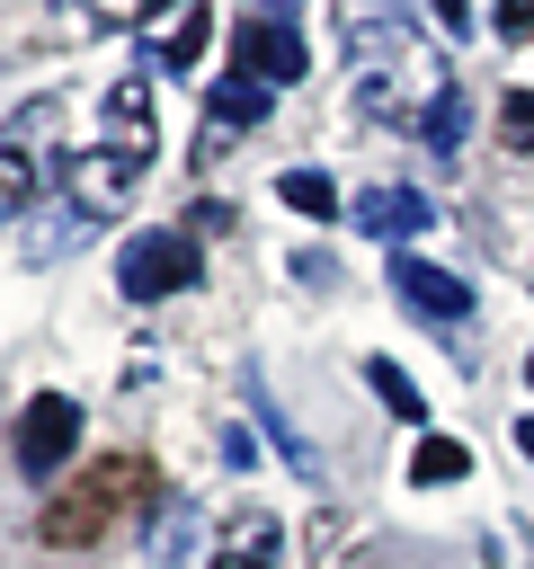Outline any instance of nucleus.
I'll use <instances>...</instances> for the list:
<instances>
[{
	"instance_id": "nucleus-1",
	"label": "nucleus",
	"mask_w": 534,
	"mask_h": 569,
	"mask_svg": "<svg viewBox=\"0 0 534 569\" xmlns=\"http://www.w3.org/2000/svg\"><path fill=\"white\" fill-rule=\"evenodd\" d=\"M347 62H356V116L374 124H418L427 98L445 89V62H418L409 27H347Z\"/></svg>"
},
{
	"instance_id": "nucleus-2",
	"label": "nucleus",
	"mask_w": 534,
	"mask_h": 569,
	"mask_svg": "<svg viewBox=\"0 0 534 569\" xmlns=\"http://www.w3.org/2000/svg\"><path fill=\"white\" fill-rule=\"evenodd\" d=\"M142 498H151V462H142V453H98V462L44 507V542H53V551H89V542H107Z\"/></svg>"
},
{
	"instance_id": "nucleus-3",
	"label": "nucleus",
	"mask_w": 534,
	"mask_h": 569,
	"mask_svg": "<svg viewBox=\"0 0 534 569\" xmlns=\"http://www.w3.org/2000/svg\"><path fill=\"white\" fill-rule=\"evenodd\" d=\"M205 276V258H196V231L178 222V231H134L125 249H116V284H125V302H169V293H187Z\"/></svg>"
},
{
	"instance_id": "nucleus-4",
	"label": "nucleus",
	"mask_w": 534,
	"mask_h": 569,
	"mask_svg": "<svg viewBox=\"0 0 534 569\" xmlns=\"http://www.w3.org/2000/svg\"><path fill=\"white\" fill-rule=\"evenodd\" d=\"M142 169H151V160H134V151H116V142H89V151L62 160V196H71L89 222H107V213H125V196L142 187Z\"/></svg>"
},
{
	"instance_id": "nucleus-5",
	"label": "nucleus",
	"mask_w": 534,
	"mask_h": 569,
	"mask_svg": "<svg viewBox=\"0 0 534 569\" xmlns=\"http://www.w3.org/2000/svg\"><path fill=\"white\" fill-rule=\"evenodd\" d=\"M303 36L285 18H240L231 27V80H258V89H294L303 80Z\"/></svg>"
},
{
	"instance_id": "nucleus-6",
	"label": "nucleus",
	"mask_w": 534,
	"mask_h": 569,
	"mask_svg": "<svg viewBox=\"0 0 534 569\" xmlns=\"http://www.w3.org/2000/svg\"><path fill=\"white\" fill-rule=\"evenodd\" d=\"M71 436H80V400L71 391H36L18 409V471L27 480H53L71 462Z\"/></svg>"
},
{
	"instance_id": "nucleus-7",
	"label": "nucleus",
	"mask_w": 534,
	"mask_h": 569,
	"mask_svg": "<svg viewBox=\"0 0 534 569\" xmlns=\"http://www.w3.org/2000/svg\"><path fill=\"white\" fill-rule=\"evenodd\" d=\"M392 293H400L418 320H463V311H472V284L445 276V267H427V258H392Z\"/></svg>"
},
{
	"instance_id": "nucleus-8",
	"label": "nucleus",
	"mask_w": 534,
	"mask_h": 569,
	"mask_svg": "<svg viewBox=\"0 0 534 569\" xmlns=\"http://www.w3.org/2000/svg\"><path fill=\"white\" fill-rule=\"evenodd\" d=\"M214 569H285V525L267 507H240L222 533H214Z\"/></svg>"
},
{
	"instance_id": "nucleus-9",
	"label": "nucleus",
	"mask_w": 534,
	"mask_h": 569,
	"mask_svg": "<svg viewBox=\"0 0 534 569\" xmlns=\"http://www.w3.org/2000/svg\"><path fill=\"white\" fill-rule=\"evenodd\" d=\"M427 213H436V204H427L418 187H365L347 222H356V231H374V240H409V231H427Z\"/></svg>"
},
{
	"instance_id": "nucleus-10",
	"label": "nucleus",
	"mask_w": 534,
	"mask_h": 569,
	"mask_svg": "<svg viewBox=\"0 0 534 569\" xmlns=\"http://www.w3.org/2000/svg\"><path fill=\"white\" fill-rule=\"evenodd\" d=\"M107 142L134 151V160H151L160 116H151V89H142V80H116V89H107Z\"/></svg>"
},
{
	"instance_id": "nucleus-11",
	"label": "nucleus",
	"mask_w": 534,
	"mask_h": 569,
	"mask_svg": "<svg viewBox=\"0 0 534 569\" xmlns=\"http://www.w3.org/2000/svg\"><path fill=\"white\" fill-rule=\"evenodd\" d=\"M267 116V89L258 80H214V98H205V142H222V133H240V124H258Z\"/></svg>"
},
{
	"instance_id": "nucleus-12",
	"label": "nucleus",
	"mask_w": 534,
	"mask_h": 569,
	"mask_svg": "<svg viewBox=\"0 0 534 569\" xmlns=\"http://www.w3.org/2000/svg\"><path fill=\"white\" fill-rule=\"evenodd\" d=\"M205 18H214L205 0H178V18L151 36V53H142V62H151V71H187V62H196V44H205Z\"/></svg>"
},
{
	"instance_id": "nucleus-13",
	"label": "nucleus",
	"mask_w": 534,
	"mask_h": 569,
	"mask_svg": "<svg viewBox=\"0 0 534 569\" xmlns=\"http://www.w3.org/2000/svg\"><path fill=\"white\" fill-rule=\"evenodd\" d=\"M463 124H472V107H463V89L445 80V89L427 98V116H418V142H427L436 160H454V151H463Z\"/></svg>"
},
{
	"instance_id": "nucleus-14",
	"label": "nucleus",
	"mask_w": 534,
	"mask_h": 569,
	"mask_svg": "<svg viewBox=\"0 0 534 569\" xmlns=\"http://www.w3.org/2000/svg\"><path fill=\"white\" fill-rule=\"evenodd\" d=\"M89 231H98V222H89V213H80V204H71V196H62V204H53V213H44V222H27V258H36V267H44V258H62V249H80V240H89Z\"/></svg>"
},
{
	"instance_id": "nucleus-15",
	"label": "nucleus",
	"mask_w": 534,
	"mask_h": 569,
	"mask_svg": "<svg viewBox=\"0 0 534 569\" xmlns=\"http://www.w3.org/2000/svg\"><path fill=\"white\" fill-rule=\"evenodd\" d=\"M365 382H374V400L392 409V418H409V427H427V391L392 365V356H365Z\"/></svg>"
},
{
	"instance_id": "nucleus-16",
	"label": "nucleus",
	"mask_w": 534,
	"mask_h": 569,
	"mask_svg": "<svg viewBox=\"0 0 534 569\" xmlns=\"http://www.w3.org/2000/svg\"><path fill=\"white\" fill-rule=\"evenodd\" d=\"M276 196H285L294 213H312V222H338V187H329V169H285Z\"/></svg>"
},
{
	"instance_id": "nucleus-17",
	"label": "nucleus",
	"mask_w": 534,
	"mask_h": 569,
	"mask_svg": "<svg viewBox=\"0 0 534 569\" xmlns=\"http://www.w3.org/2000/svg\"><path fill=\"white\" fill-rule=\"evenodd\" d=\"M187 551H196V507L169 498L160 507V533H151V569H187Z\"/></svg>"
},
{
	"instance_id": "nucleus-18",
	"label": "nucleus",
	"mask_w": 534,
	"mask_h": 569,
	"mask_svg": "<svg viewBox=\"0 0 534 569\" xmlns=\"http://www.w3.org/2000/svg\"><path fill=\"white\" fill-rule=\"evenodd\" d=\"M36 187H44V160H36V151H18V142H0V213H27V204H36Z\"/></svg>"
},
{
	"instance_id": "nucleus-19",
	"label": "nucleus",
	"mask_w": 534,
	"mask_h": 569,
	"mask_svg": "<svg viewBox=\"0 0 534 569\" xmlns=\"http://www.w3.org/2000/svg\"><path fill=\"white\" fill-rule=\"evenodd\" d=\"M472 471V453L454 445V436H418V453H409V480H463Z\"/></svg>"
},
{
	"instance_id": "nucleus-20",
	"label": "nucleus",
	"mask_w": 534,
	"mask_h": 569,
	"mask_svg": "<svg viewBox=\"0 0 534 569\" xmlns=\"http://www.w3.org/2000/svg\"><path fill=\"white\" fill-rule=\"evenodd\" d=\"M498 133H507V151H534V98H525V89L498 98Z\"/></svg>"
},
{
	"instance_id": "nucleus-21",
	"label": "nucleus",
	"mask_w": 534,
	"mask_h": 569,
	"mask_svg": "<svg viewBox=\"0 0 534 569\" xmlns=\"http://www.w3.org/2000/svg\"><path fill=\"white\" fill-rule=\"evenodd\" d=\"M498 36L525 44V36H534V0H498Z\"/></svg>"
},
{
	"instance_id": "nucleus-22",
	"label": "nucleus",
	"mask_w": 534,
	"mask_h": 569,
	"mask_svg": "<svg viewBox=\"0 0 534 569\" xmlns=\"http://www.w3.org/2000/svg\"><path fill=\"white\" fill-rule=\"evenodd\" d=\"M89 9H98V18H107V27H134V18H151V9H160V0H89Z\"/></svg>"
},
{
	"instance_id": "nucleus-23",
	"label": "nucleus",
	"mask_w": 534,
	"mask_h": 569,
	"mask_svg": "<svg viewBox=\"0 0 534 569\" xmlns=\"http://www.w3.org/2000/svg\"><path fill=\"white\" fill-rule=\"evenodd\" d=\"M427 9H436V27H445V36H472V0H427Z\"/></svg>"
},
{
	"instance_id": "nucleus-24",
	"label": "nucleus",
	"mask_w": 534,
	"mask_h": 569,
	"mask_svg": "<svg viewBox=\"0 0 534 569\" xmlns=\"http://www.w3.org/2000/svg\"><path fill=\"white\" fill-rule=\"evenodd\" d=\"M516 445H525V462H534V418H525V427H516Z\"/></svg>"
},
{
	"instance_id": "nucleus-25",
	"label": "nucleus",
	"mask_w": 534,
	"mask_h": 569,
	"mask_svg": "<svg viewBox=\"0 0 534 569\" xmlns=\"http://www.w3.org/2000/svg\"><path fill=\"white\" fill-rule=\"evenodd\" d=\"M525 382H534V356H525Z\"/></svg>"
}]
</instances>
